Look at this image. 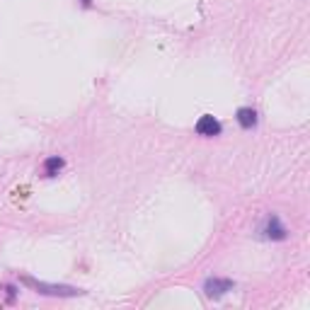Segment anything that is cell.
Wrapping results in <instances>:
<instances>
[{"label":"cell","mask_w":310,"mask_h":310,"mask_svg":"<svg viewBox=\"0 0 310 310\" xmlns=\"http://www.w3.org/2000/svg\"><path fill=\"white\" fill-rule=\"evenodd\" d=\"M20 281L32 286V288L39 291V293H49V296H80V293H83V291H78V288H73V286H51V283H44V281H34V279H29V276H22Z\"/></svg>","instance_id":"1"},{"label":"cell","mask_w":310,"mask_h":310,"mask_svg":"<svg viewBox=\"0 0 310 310\" xmlns=\"http://www.w3.org/2000/svg\"><path fill=\"white\" fill-rule=\"evenodd\" d=\"M259 235H262L264 240H286L288 230L283 228V223L279 221V216H267V221H264L262 228H259Z\"/></svg>","instance_id":"2"},{"label":"cell","mask_w":310,"mask_h":310,"mask_svg":"<svg viewBox=\"0 0 310 310\" xmlns=\"http://www.w3.org/2000/svg\"><path fill=\"white\" fill-rule=\"evenodd\" d=\"M197 134L199 136H206V138L218 136V134H221V124H218V119L211 116V114H204V116L197 121Z\"/></svg>","instance_id":"3"},{"label":"cell","mask_w":310,"mask_h":310,"mask_svg":"<svg viewBox=\"0 0 310 310\" xmlns=\"http://www.w3.org/2000/svg\"><path fill=\"white\" fill-rule=\"evenodd\" d=\"M230 288H233L230 279H206V283H204V291H206L208 298H221Z\"/></svg>","instance_id":"4"},{"label":"cell","mask_w":310,"mask_h":310,"mask_svg":"<svg viewBox=\"0 0 310 310\" xmlns=\"http://www.w3.org/2000/svg\"><path fill=\"white\" fill-rule=\"evenodd\" d=\"M238 124L242 129H254L257 126V112L252 107H240L238 109Z\"/></svg>","instance_id":"5"},{"label":"cell","mask_w":310,"mask_h":310,"mask_svg":"<svg viewBox=\"0 0 310 310\" xmlns=\"http://www.w3.org/2000/svg\"><path fill=\"white\" fill-rule=\"evenodd\" d=\"M63 165H66V163H63V158L54 155V158H49V160L44 163V174H46V177H56L58 172L63 170Z\"/></svg>","instance_id":"6"},{"label":"cell","mask_w":310,"mask_h":310,"mask_svg":"<svg viewBox=\"0 0 310 310\" xmlns=\"http://www.w3.org/2000/svg\"><path fill=\"white\" fill-rule=\"evenodd\" d=\"M83 5H87V7H90V0H83Z\"/></svg>","instance_id":"7"}]
</instances>
